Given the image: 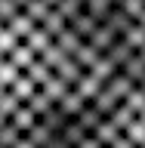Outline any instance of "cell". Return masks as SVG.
I'll return each instance as SVG.
<instances>
[{
  "mask_svg": "<svg viewBox=\"0 0 145 148\" xmlns=\"http://www.w3.org/2000/svg\"><path fill=\"white\" fill-rule=\"evenodd\" d=\"M53 6L56 0H0V117L34 59L37 37L49 25Z\"/></svg>",
  "mask_w": 145,
  "mask_h": 148,
  "instance_id": "6da1fadb",
  "label": "cell"
},
{
  "mask_svg": "<svg viewBox=\"0 0 145 148\" xmlns=\"http://www.w3.org/2000/svg\"><path fill=\"white\" fill-rule=\"evenodd\" d=\"M120 3H130V6H139V9H145V0H120Z\"/></svg>",
  "mask_w": 145,
  "mask_h": 148,
  "instance_id": "7a4b0ae2",
  "label": "cell"
},
{
  "mask_svg": "<svg viewBox=\"0 0 145 148\" xmlns=\"http://www.w3.org/2000/svg\"><path fill=\"white\" fill-rule=\"evenodd\" d=\"M136 148H145V136H142V139H139V145H136Z\"/></svg>",
  "mask_w": 145,
  "mask_h": 148,
  "instance_id": "3957f363",
  "label": "cell"
}]
</instances>
